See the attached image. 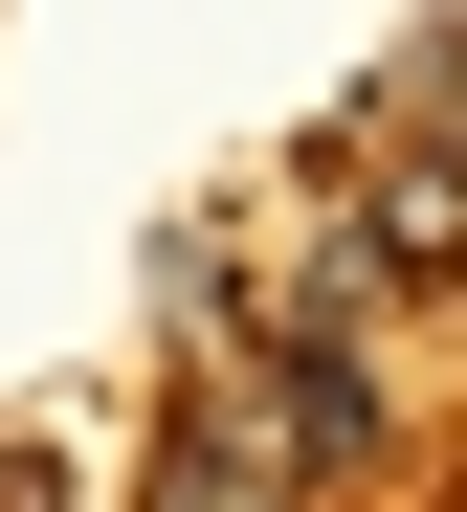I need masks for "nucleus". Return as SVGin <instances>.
I'll return each instance as SVG.
<instances>
[{
  "label": "nucleus",
  "instance_id": "2",
  "mask_svg": "<svg viewBox=\"0 0 467 512\" xmlns=\"http://www.w3.org/2000/svg\"><path fill=\"white\" fill-rule=\"evenodd\" d=\"M0 512H67V468H45V446H0Z\"/></svg>",
  "mask_w": 467,
  "mask_h": 512
},
{
  "label": "nucleus",
  "instance_id": "1",
  "mask_svg": "<svg viewBox=\"0 0 467 512\" xmlns=\"http://www.w3.org/2000/svg\"><path fill=\"white\" fill-rule=\"evenodd\" d=\"M156 512H312L290 468H267V446H245V401H223V357H201V379H178V446H156Z\"/></svg>",
  "mask_w": 467,
  "mask_h": 512
}]
</instances>
